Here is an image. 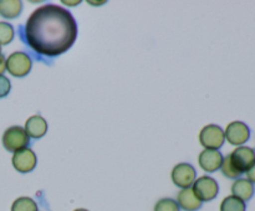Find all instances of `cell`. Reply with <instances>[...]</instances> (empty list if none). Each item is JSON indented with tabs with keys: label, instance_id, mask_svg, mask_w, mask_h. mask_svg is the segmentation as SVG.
Segmentation results:
<instances>
[{
	"label": "cell",
	"instance_id": "5",
	"mask_svg": "<svg viewBox=\"0 0 255 211\" xmlns=\"http://www.w3.org/2000/svg\"><path fill=\"white\" fill-rule=\"evenodd\" d=\"M224 141H226V137H224L223 129L217 124L206 126L199 133V141L206 149L218 150L224 144Z\"/></svg>",
	"mask_w": 255,
	"mask_h": 211
},
{
	"label": "cell",
	"instance_id": "11",
	"mask_svg": "<svg viewBox=\"0 0 255 211\" xmlns=\"http://www.w3.org/2000/svg\"><path fill=\"white\" fill-rule=\"evenodd\" d=\"M177 204L179 208L186 211H197L202 206V201L197 198L192 188L182 189L179 191L177 195Z\"/></svg>",
	"mask_w": 255,
	"mask_h": 211
},
{
	"label": "cell",
	"instance_id": "15",
	"mask_svg": "<svg viewBox=\"0 0 255 211\" xmlns=\"http://www.w3.org/2000/svg\"><path fill=\"white\" fill-rule=\"evenodd\" d=\"M221 211H247V205L241 199L231 195L223 199L221 204Z\"/></svg>",
	"mask_w": 255,
	"mask_h": 211
},
{
	"label": "cell",
	"instance_id": "12",
	"mask_svg": "<svg viewBox=\"0 0 255 211\" xmlns=\"http://www.w3.org/2000/svg\"><path fill=\"white\" fill-rule=\"evenodd\" d=\"M25 132L31 138H41L47 132V122L41 116L30 117L25 123Z\"/></svg>",
	"mask_w": 255,
	"mask_h": 211
},
{
	"label": "cell",
	"instance_id": "2",
	"mask_svg": "<svg viewBox=\"0 0 255 211\" xmlns=\"http://www.w3.org/2000/svg\"><path fill=\"white\" fill-rule=\"evenodd\" d=\"M228 158L234 170L239 175H243L255 164V149L246 145L238 146L229 154Z\"/></svg>",
	"mask_w": 255,
	"mask_h": 211
},
{
	"label": "cell",
	"instance_id": "22",
	"mask_svg": "<svg viewBox=\"0 0 255 211\" xmlns=\"http://www.w3.org/2000/svg\"><path fill=\"white\" fill-rule=\"evenodd\" d=\"M74 211H89V210H86V209H77V210H74Z\"/></svg>",
	"mask_w": 255,
	"mask_h": 211
},
{
	"label": "cell",
	"instance_id": "18",
	"mask_svg": "<svg viewBox=\"0 0 255 211\" xmlns=\"http://www.w3.org/2000/svg\"><path fill=\"white\" fill-rule=\"evenodd\" d=\"M154 211H179V206L176 200L166 198L157 201L156 206H154Z\"/></svg>",
	"mask_w": 255,
	"mask_h": 211
},
{
	"label": "cell",
	"instance_id": "7",
	"mask_svg": "<svg viewBox=\"0 0 255 211\" xmlns=\"http://www.w3.org/2000/svg\"><path fill=\"white\" fill-rule=\"evenodd\" d=\"M224 137L232 145L242 146L251 138V129L244 122H232L227 126Z\"/></svg>",
	"mask_w": 255,
	"mask_h": 211
},
{
	"label": "cell",
	"instance_id": "16",
	"mask_svg": "<svg viewBox=\"0 0 255 211\" xmlns=\"http://www.w3.org/2000/svg\"><path fill=\"white\" fill-rule=\"evenodd\" d=\"M11 211H39L37 210V204L27 196H21L17 198L12 203Z\"/></svg>",
	"mask_w": 255,
	"mask_h": 211
},
{
	"label": "cell",
	"instance_id": "9",
	"mask_svg": "<svg viewBox=\"0 0 255 211\" xmlns=\"http://www.w3.org/2000/svg\"><path fill=\"white\" fill-rule=\"evenodd\" d=\"M12 165L19 173H30L36 166L37 159L34 151L30 148H24L19 151H15L12 155Z\"/></svg>",
	"mask_w": 255,
	"mask_h": 211
},
{
	"label": "cell",
	"instance_id": "23",
	"mask_svg": "<svg viewBox=\"0 0 255 211\" xmlns=\"http://www.w3.org/2000/svg\"><path fill=\"white\" fill-rule=\"evenodd\" d=\"M0 55H1V46H0Z\"/></svg>",
	"mask_w": 255,
	"mask_h": 211
},
{
	"label": "cell",
	"instance_id": "6",
	"mask_svg": "<svg viewBox=\"0 0 255 211\" xmlns=\"http://www.w3.org/2000/svg\"><path fill=\"white\" fill-rule=\"evenodd\" d=\"M31 59L25 52H12L6 60V70L11 76L24 77L31 71Z\"/></svg>",
	"mask_w": 255,
	"mask_h": 211
},
{
	"label": "cell",
	"instance_id": "1",
	"mask_svg": "<svg viewBox=\"0 0 255 211\" xmlns=\"http://www.w3.org/2000/svg\"><path fill=\"white\" fill-rule=\"evenodd\" d=\"M22 37L30 49L39 55L56 57L76 41L77 22L65 7L42 5L29 16Z\"/></svg>",
	"mask_w": 255,
	"mask_h": 211
},
{
	"label": "cell",
	"instance_id": "13",
	"mask_svg": "<svg viewBox=\"0 0 255 211\" xmlns=\"http://www.w3.org/2000/svg\"><path fill=\"white\" fill-rule=\"evenodd\" d=\"M255 188L248 179H237L232 185V194L242 201H249L254 196Z\"/></svg>",
	"mask_w": 255,
	"mask_h": 211
},
{
	"label": "cell",
	"instance_id": "14",
	"mask_svg": "<svg viewBox=\"0 0 255 211\" xmlns=\"http://www.w3.org/2000/svg\"><path fill=\"white\" fill-rule=\"evenodd\" d=\"M21 10L20 0H0V15L5 19H15L21 14Z\"/></svg>",
	"mask_w": 255,
	"mask_h": 211
},
{
	"label": "cell",
	"instance_id": "10",
	"mask_svg": "<svg viewBox=\"0 0 255 211\" xmlns=\"http://www.w3.org/2000/svg\"><path fill=\"white\" fill-rule=\"evenodd\" d=\"M223 163V155L219 150H213V149H204L199 154V165L203 170L208 173H214L218 170Z\"/></svg>",
	"mask_w": 255,
	"mask_h": 211
},
{
	"label": "cell",
	"instance_id": "21",
	"mask_svg": "<svg viewBox=\"0 0 255 211\" xmlns=\"http://www.w3.org/2000/svg\"><path fill=\"white\" fill-rule=\"evenodd\" d=\"M5 70H6V60L2 55H0V76L4 73Z\"/></svg>",
	"mask_w": 255,
	"mask_h": 211
},
{
	"label": "cell",
	"instance_id": "20",
	"mask_svg": "<svg viewBox=\"0 0 255 211\" xmlns=\"http://www.w3.org/2000/svg\"><path fill=\"white\" fill-rule=\"evenodd\" d=\"M247 179H248L252 184H255V164L247 171Z\"/></svg>",
	"mask_w": 255,
	"mask_h": 211
},
{
	"label": "cell",
	"instance_id": "19",
	"mask_svg": "<svg viewBox=\"0 0 255 211\" xmlns=\"http://www.w3.org/2000/svg\"><path fill=\"white\" fill-rule=\"evenodd\" d=\"M10 89H11V83H10L9 78L5 76H0V98L6 97L9 94Z\"/></svg>",
	"mask_w": 255,
	"mask_h": 211
},
{
	"label": "cell",
	"instance_id": "3",
	"mask_svg": "<svg viewBox=\"0 0 255 211\" xmlns=\"http://www.w3.org/2000/svg\"><path fill=\"white\" fill-rule=\"evenodd\" d=\"M30 143V137L24 128L19 126H12L7 128L2 134V145L7 151H19L26 148Z\"/></svg>",
	"mask_w": 255,
	"mask_h": 211
},
{
	"label": "cell",
	"instance_id": "4",
	"mask_svg": "<svg viewBox=\"0 0 255 211\" xmlns=\"http://www.w3.org/2000/svg\"><path fill=\"white\" fill-rule=\"evenodd\" d=\"M193 191L201 201H212L219 193V185L216 179L203 175L193 183Z\"/></svg>",
	"mask_w": 255,
	"mask_h": 211
},
{
	"label": "cell",
	"instance_id": "8",
	"mask_svg": "<svg viewBox=\"0 0 255 211\" xmlns=\"http://www.w3.org/2000/svg\"><path fill=\"white\" fill-rule=\"evenodd\" d=\"M196 169L187 163H181L176 165L172 170V180L177 186L182 189L191 188L196 181Z\"/></svg>",
	"mask_w": 255,
	"mask_h": 211
},
{
	"label": "cell",
	"instance_id": "17",
	"mask_svg": "<svg viewBox=\"0 0 255 211\" xmlns=\"http://www.w3.org/2000/svg\"><path fill=\"white\" fill-rule=\"evenodd\" d=\"M14 27L9 22H0V45H7L14 39Z\"/></svg>",
	"mask_w": 255,
	"mask_h": 211
}]
</instances>
